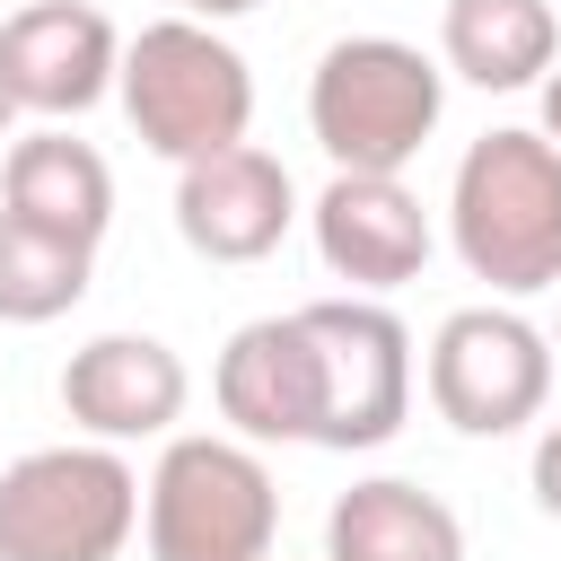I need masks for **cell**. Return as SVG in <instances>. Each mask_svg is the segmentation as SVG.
I'll use <instances>...</instances> for the list:
<instances>
[{"mask_svg":"<svg viewBox=\"0 0 561 561\" xmlns=\"http://www.w3.org/2000/svg\"><path fill=\"white\" fill-rule=\"evenodd\" d=\"M526 491H535V508H543V517H561V421H543L535 465H526Z\"/></svg>","mask_w":561,"mask_h":561,"instance_id":"17","label":"cell"},{"mask_svg":"<svg viewBox=\"0 0 561 561\" xmlns=\"http://www.w3.org/2000/svg\"><path fill=\"white\" fill-rule=\"evenodd\" d=\"M447 245L491 298L561 280V149L526 123L482 131L447 175Z\"/></svg>","mask_w":561,"mask_h":561,"instance_id":"1","label":"cell"},{"mask_svg":"<svg viewBox=\"0 0 561 561\" xmlns=\"http://www.w3.org/2000/svg\"><path fill=\"white\" fill-rule=\"evenodd\" d=\"M535 131H543V140H552V149H561V61H552V70H543V123H535Z\"/></svg>","mask_w":561,"mask_h":561,"instance_id":"18","label":"cell"},{"mask_svg":"<svg viewBox=\"0 0 561 561\" xmlns=\"http://www.w3.org/2000/svg\"><path fill=\"white\" fill-rule=\"evenodd\" d=\"M307 237H316V263L351 289V298H386L403 280L430 272V202L403 184V175H342L307 202Z\"/></svg>","mask_w":561,"mask_h":561,"instance_id":"8","label":"cell"},{"mask_svg":"<svg viewBox=\"0 0 561 561\" xmlns=\"http://www.w3.org/2000/svg\"><path fill=\"white\" fill-rule=\"evenodd\" d=\"M324 561H465V517L412 473H368L324 508Z\"/></svg>","mask_w":561,"mask_h":561,"instance_id":"14","label":"cell"},{"mask_svg":"<svg viewBox=\"0 0 561 561\" xmlns=\"http://www.w3.org/2000/svg\"><path fill=\"white\" fill-rule=\"evenodd\" d=\"M289 228H298V184L272 149L237 140V149L175 167V237L202 263H263Z\"/></svg>","mask_w":561,"mask_h":561,"instance_id":"11","label":"cell"},{"mask_svg":"<svg viewBox=\"0 0 561 561\" xmlns=\"http://www.w3.org/2000/svg\"><path fill=\"white\" fill-rule=\"evenodd\" d=\"M114 61H123V35L96 0H18L0 18V88L18 96V114L70 123V114L105 105Z\"/></svg>","mask_w":561,"mask_h":561,"instance_id":"9","label":"cell"},{"mask_svg":"<svg viewBox=\"0 0 561 561\" xmlns=\"http://www.w3.org/2000/svg\"><path fill=\"white\" fill-rule=\"evenodd\" d=\"M114 105L149 158L193 167L254 131V70L210 18H149L140 35H123Z\"/></svg>","mask_w":561,"mask_h":561,"instance_id":"2","label":"cell"},{"mask_svg":"<svg viewBox=\"0 0 561 561\" xmlns=\"http://www.w3.org/2000/svg\"><path fill=\"white\" fill-rule=\"evenodd\" d=\"M149 561H272L280 543V482L263 447L228 430H167L140 482Z\"/></svg>","mask_w":561,"mask_h":561,"instance_id":"4","label":"cell"},{"mask_svg":"<svg viewBox=\"0 0 561 561\" xmlns=\"http://www.w3.org/2000/svg\"><path fill=\"white\" fill-rule=\"evenodd\" d=\"M552 359H561V333H552Z\"/></svg>","mask_w":561,"mask_h":561,"instance_id":"21","label":"cell"},{"mask_svg":"<svg viewBox=\"0 0 561 561\" xmlns=\"http://www.w3.org/2000/svg\"><path fill=\"white\" fill-rule=\"evenodd\" d=\"M421 386L456 438H517L552 403V333L535 316H517L508 298L456 307V316H438V333L421 351Z\"/></svg>","mask_w":561,"mask_h":561,"instance_id":"7","label":"cell"},{"mask_svg":"<svg viewBox=\"0 0 561 561\" xmlns=\"http://www.w3.org/2000/svg\"><path fill=\"white\" fill-rule=\"evenodd\" d=\"M184 403H193V368L158 333H96L61 359V412L79 438L140 447V438H167Z\"/></svg>","mask_w":561,"mask_h":561,"instance_id":"10","label":"cell"},{"mask_svg":"<svg viewBox=\"0 0 561 561\" xmlns=\"http://www.w3.org/2000/svg\"><path fill=\"white\" fill-rule=\"evenodd\" d=\"M0 210L26 219V228H53L70 245H105L114 228V167L96 140L44 123V131H18L9 158H0Z\"/></svg>","mask_w":561,"mask_h":561,"instance_id":"13","label":"cell"},{"mask_svg":"<svg viewBox=\"0 0 561 561\" xmlns=\"http://www.w3.org/2000/svg\"><path fill=\"white\" fill-rule=\"evenodd\" d=\"M298 342H307V447L333 456H368L412 421V333L386 298H307L289 307Z\"/></svg>","mask_w":561,"mask_h":561,"instance_id":"5","label":"cell"},{"mask_svg":"<svg viewBox=\"0 0 561 561\" xmlns=\"http://www.w3.org/2000/svg\"><path fill=\"white\" fill-rule=\"evenodd\" d=\"M210 403L228 421V438L245 447H307V342H298V316H254L228 333L219 368H210Z\"/></svg>","mask_w":561,"mask_h":561,"instance_id":"12","label":"cell"},{"mask_svg":"<svg viewBox=\"0 0 561 561\" xmlns=\"http://www.w3.org/2000/svg\"><path fill=\"white\" fill-rule=\"evenodd\" d=\"M9 123H18V96H9V88H0V140H9Z\"/></svg>","mask_w":561,"mask_h":561,"instance_id":"20","label":"cell"},{"mask_svg":"<svg viewBox=\"0 0 561 561\" xmlns=\"http://www.w3.org/2000/svg\"><path fill=\"white\" fill-rule=\"evenodd\" d=\"M140 535V473L105 438L26 447L0 473V561H123Z\"/></svg>","mask_w":561,"mask_h":561,"instance_id":"6","label":"cell"},{"mask_svg":"<svg viewBox=\"0 0 561 561\" xmlns=\"http://www.w3.org/2000/svg\"><path fill=\"white\" fill-rule=\"evenodd\" d=\"M245 9H263V0H184V18H210V26H228V18H245Z\"/></svg>","mask_w":561,"mask_h":561,"instance_id":"19","label":"cell"},{"mask_svg":"<svg viewBox=\"0 0 561 561\" xmlns=\"http://www.w3.org/2000/svg\"><path fill=\"white\" fill-rule=\"evenodd\" d=\"M96 280V245L26 228L0 210V324H61Z\"/></svg>","mask_w":561,"mask_h":561,"instance_id":"16","label":"cell"},{"mask_svg":"<svg viewBox=\"0 0 561 561\" xmlns=\"http://www.w3.org/2000/svg\"><path fill=\"white\" fill-rule=\"evenodd\" d=\"M447 114V70L403 35H342L307 70V131L342 175H403Z\"/></svg>","mask_w":561,"mask_h":561,"instance_id":"3","label":"cell"},{"mask_svg":"<svg viewBox=\"0 0 561 561\" xmlns=\"http://www.w3.org/2000/svg\"><path fill=\"white\" fill-rule=\"evenodd\" d=\"M552 61H561L552 0H447L438 9V70L465 79V88H482V96L543 88Z\"/></svg>","mask_w":561,"mask_h":561,"instance_id":"15","label":"cell"}]
</instances>
